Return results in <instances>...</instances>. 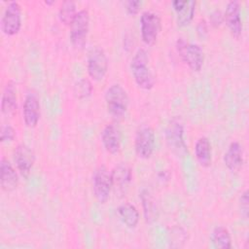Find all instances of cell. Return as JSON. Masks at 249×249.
I'll use <instances>...</instances> for the list:
<instances>
[{"label":"cell","instance_id":"obj_1","mask_svg":"<svg viewBox=\"0 0 249 249\" xmlns=\"http://www.w3.org/2000/svg\"><path fill=\"white\" fill-rule=\"evenodd\" d=\"M130 71L136 85L145 90L155 86V78L149 66V57L144 49H138L130 60Z\"/></svg>","mask_w":249,"mask_h":249},{"label":"cell","instance_id":"obj_2","mask_svg":"<svg viewBox=\"0 0 249 249\" xmlns=\"http://www.w3.org/2000/svg\"><path fill=\"white\" fill-rule=\"evenodd\" d=\"M105 103L108 113L115 119L123 118L127 112L129 97L120 84H112L105 91Z\"/></svg>","mask_w":249,"mask_h":249},{"label":"cell","instance_id":"obj_3","mask_svg":"<svg viewBox=\"0 0 249 249\" xmlns=\"http://www.w3.org/2000/svg\"><path fill=\"white\" fill-rule=\"evenodd\" d=\"M176 51L191 70L195 72L201 70L204 62V52L200 45L189 43L184 38H178L176 41Z\"/></svg>","mask_w":249,"mask_h":249},{"label":"cell","instance_id":"obj_4","mask_svg":"<svg viewBox=\"0 0 249 249\" xmlns=\"http://www.w3.org/2000/svg\"><path fill=\"white\" fill-rule=\"evenodd\" d=\"M165 140L169 150L177 157L187 154V145L184 140V124L179 117H173L165 129Z\"/></svg>","mask_w":249,"mask_h":249},{"label":"cell","instance_id":"obj_5","mask_svg":"<svg viewBox=\"0 0 249 249\" xmlns=\"http://www.w3.org/2000/svg\"><path fill=\"white\" fill-rule=\"evenodd\" d=\"M109 61L106 53L100 47H92L87 55V70L93 81H101L107 74Z\"/></svg>","mask_w":249,"mask_h":249},{"label":"cell","instance_id":"obj_6","mask_svg":"<svg viewBox=\"0 0 249 249\" xmlns=\"http://www.w3.org/2000/svg\"><path fill=\"white\" fill-rule=\"evenodd\" d=\"M113 189L111 171L105 165H99L92 175V191L99 203H106Z\"/></svg>","mask_w":249,"mask_h":249},{"label":"cell","instance_id":"obj_7","mask_svg":"<svg viewBox=\"0 0 249 249\" xmlns=\"http://www.w3.org/2000/svg\"><path fill=\"white\" fill-rule=\"evenodd\" d=\"M89 29V13L87 9L77 12L70 24V41L74 48L82 49L86 42Z\"/></svg>","mask_w":249,"mask_h":249},{"label":"cell","instance_id":"obj_8","mask_svg":"<svg viewBox=\"0 0 249 249\" xmlns=\"http://www.w3.org/2000/svg\"><path fill=\"white\" fill-rule=\"evenodd\" d=\"M161 29V19L159 14L153 11H145L140 16V34L142 41L148 45H154Z\"/></svg>","mask_w":249,"mask_h":249},{"label":"cell","instance_id":"obj_9","mask_svg":"<svg viewBox=\"0 0 249 249\" xmlns=\"http://www.w3.org/2000/svg\"><path fill=\"white\" fill-rule=\"evenodd\" d=\"M21 28V7L17 1H11L7 4L2 18L1 30L7 36H14Z\"/></svg>","mask_w":249,"mask_h":249},{"label":"cell","instance_id":"obj_10","mask_svg":"<svg viewBox=\"0 0 249 249\" xmlns=\"http://www.w3.org/2000/svg\"><path fill=\"white\" fill-rule=\"evenodd\" d=\"M156 135L154 129L149 125L139 127L134 137V150L138 158L147 160L154 153Z\"/></svg>","mask_w":249,"mask_h":249},{"label":"cell","instance_id":"obj_11","mask_svg":"<svg viewBox=\"0 0 249 249\" xmlns=\"http://www.w3.org/2000/svg\"><path fill=\"white\" fill-rule=\"evenodd\" d=\"M13 159L19 174L22 177L27 178L30 175L35 162V154L33 150L28 145L20 143L15 148Z\"/></svg>","mask_w":249,"mask_h":249},{"label":"cell","instance_id":"obj_12","mask_svg":"<svg viewBox=\"0 0 249 249\" xmlns=\"http://www.w3.org/2000/svg\"><path fill=\"white\" fill-rule=\"evenodd\" d=\"M224 21L228 26L232 37L238 39L243 30L240 3L236 0H231L227 4L226 10L223 13Z\"/></svg>","mask_w":249,"mask_h":249},{"label":"cell","instance_id":"obj_13","mask_svg":"<svg viewBox=\"0 0 249 249\" xmlns=\"http://www.w3.org/2000/svg\"><path fill=\"white\" fill-rule=\"evenodd\" d=\"M41 107L40 101L35 92H28L22 104V118L24 124L29 127H35L40 120Z\"/></svg>","mask_w":249,"mask_h":249},{"label":"cell","instance_id":"obj_14","mask_svg":"<svg viewBox=\"0 0 249 249\" xmlns=\"http://www.w3.org/2000/svg\"><path fill=\"white\" fill-rule=\"evenodd\" d=\"M101 142L107 153L111 155L119 154L121 150V132L114 124H106L101 132Z\"/></svg>","mask_w":249,"mask_h":249},{"label":"cell","instance_id":"obj_15","mask_svg":"<svg viewBox=\"0 0 249 249\" xmlns=\"http://www.w3.org/2000/svg\"><path fill=\"white\" fill-rule=\"evenodd\" d=\"M18 175L5 157L1 158L0 161V186L5 192H12L18 186Z\"/></svg>","mask_w":249,"mask_h":249},{"label":"cell","instance_id":"obj_16","mask_svg":"<svg viewBox=\"0 0 249 249\" xmlns=\"http://www.w3.org/2000/svg\"><path fill=\"white\" fill-rule=\"evenodd\" d=\"M224 163L231 172H237L244 160V151L242 145L237 141L230 143L227 151L224 154Z\"/></svg>","mask_w":249,"mask_h":249},{"label":"cell","instance_id":"obj_17","mask_svg":"<svg viewBox=\"0 0 249 249\" xmlns=\"http://www.w3.org/2000/svg\"><path fill=\"white\" fill-rule=\"evenodd\" d=\"M18 109L17 89L13 81H8L1 96V112L5 116H13Z\"/></svg>","mask_w":249,"mask_h":249},{"label":"cell","instance_id":"obj_18","mask_svg":"<svg viewBox=\"0 0 249 249\" xmlns=\"http://www.w3.org/2000/svg\"><path fill=\"white\" fill-rule=\"evenodd\" d=\"M141 204H142V209H143V214L146 223L152 224L158 220L159 217V209L157 205V201L151 192L149 190L143 189L139 195Z\"/></svg>","mask_w":249,"mask_h":249},{"label":"cell","instance_id":"obj_19","mask_svg":"<svg viewBox=\"0 0 249 249\" xmlns=\"http://www.w3.org/2000/svg\"><path fill=\"white\" fill-rule=\"evenodd\" d=\"M113 188L124 190L132 181V170L124 162H121L111 170Z\"/></svg>","mask_w":249,"mask_h":249},{"label":"cell","instance_id":"obj_20","mask_svg":"<svg viewBox=\"0 0 249 249\" xmlns=\"http://www.w3.org/2000/svg\"><path fill=\"white\" fill-rule=\"evenodd\" d=\"M195 157L202 167H209L212 162V149L209 139L205 136L199 137L195 144L194 148Z\"/></svg>","mask_w":249,"mask_h":249},{"label":"cell","instance_id":"obj_21","mask_svg":"<svg viewBox=\"0 0 249 249\" xmlns=\"http://www.w3.org/2000/svg\"><path fill=\"white\" fill-rule=\"evenodd\" d=\"M117 214L122 223L128 229H135L139 223L140 215L137 208L129 203L124 202L118 206Z\"/></svg>","mask_w":249,"mask_h":249},{"label":"cell","instance_id":"obj_22","mask_svg":"<svg viewBox=\"0 0 249 249\" xmlns=\"http://www.w3.org/2000/svg\"><path fill=\"white\" fill-rule=\"evenodd\" d=\"M210 240L214 247L218 249L231 248V236L229 230L223 226H218L213 229Z\"/></svg>","mask_w":249,"mask_h":249},{"label":"cell","instance_id":"obj_23","mask_svg":"<svg viewBox=\"0 0 249 249\" xmlns=\"http://www.w3.org/2000/svg\"><path fill=\"white\" fill-rule=\"evenodd\" d=\"M196 1L185 0L183 6L176 12L177 24L179 26H187L191 23L196 13Z\"/></svg>","mask_w":249,"mask_h":249},{"label":"cell","instance_id":"obj_24","mask_svg":"<svg viewBox=\"0 0 249 249\" xmlns=\"http://www.w3.org/2000/svg\"><path fill=\"white\" fill-rule=\"evenodd\" d=\"M77 12L78 11L76 9V4L74 1H71V0L63 1L58 9V18L60 22L70 26Z\"/></svg>","mask_w":249,"mask_h":249},{"label":"cell","instance_id":"obj_25","mask_svg":"<svg viewBox=\"0 0 249 249\" xmlns=\"http://www.w3.org/2000/svg\"><path fill=\"white\" fill-rule=\"evenodd\" d=\"M91 82L87 78H82L74 86V94L78 99H87L92 93Z\"/></svg>","mask_w":249,"mask_h":249},{"label":"cell","instance_id":"obj_26","mask_svg":"<svg viewBox=\"0 0 249 249\" xmlns=\"http://www.w3.org/2000/svg\"><path fill=\"white\" fill-rule=\"evenodd\" d=\"M16 138V129L11 124H2L0 130V139L2 143L12 142Z\"/></svg>","mask_w":249,"mask_h":249},{"label":"cell","instance_id":"obj_27","mask_svg":"<svg viewBox=\"0 0 249 249\" xmlns=\"http://www.w3.org/2000/svg\"><path fill=\"white\" fill-rule=\"evenodd\" d=\"M238 205L241 212V216L244 219L248 218V211H249V197H248V191L245 190L239 196Z\"/></svg>","mask_w":249,"mask_h":249},{"label":"cell","instance_id":"obj_28","mask_svg":"<svg viewBox=\"0 0 249 249\" xmlns=\"http://www.w3.org/2000/svg\"><path fill=\"white\" fill-rule=\"evenodd\" d=\"M209 21L213 27H219L224 22V15L222 11L219 9L212 11L209 16Z\"/></svg>","mask_w":249,"mask_h":249},{"label":"cell","instance_id":"obj_29","mask_svg":"<svg viewBox=\"0 0 249 249\" xmlns=\"http://www.w3.org/2000/svg\"><path fill=\"white\" fill-rule=\"evenodd\" d=\"M142 6V2L139 0H129L125 2V10L127 14L135 16L139 13Z\"/></svg>","mask_w":249,"mask_h":249},{"label":"cell","instance_id":"obj_30","mask_svg":"<svg viewBox=\"0 0 249 249\" xmlns=\"http://www.w3.org/2000/svg\"><path fill=\"white\" fill-rule=\"evenodd\" d=\"M208 28L205 20H200L196 25V32L200 37H205L208 33Z\"/></svg>","mask_w":249,"mask_h":249},{"label":"cell","instance_id":"obj_31","mask_svg":"<svg viewBox=\"0 0 249 249\" xmlns=\"http://www.w3.org/2000/svg\"><path fill=\"white\" fill-rule=\"evenodd\" d=\"M158 177H159V179L161 180V181H163V180H168L169 177H170V174H169V172H168L167 170H161V171H160V172L158 173Z\"/></svg>","mask_w":249,"mask_h":249},{"label":"cell","instance_id":"obj_32","mask_svg":"<svg viewBox=\"0 0 249 249\" xmlns=\"http://www.w3.org/2000/svg\"><path fill=\"white\" fill-rule=\"evenodd\" d=\"M53 3H54L53 0H52V1H48V0L45 1V4H46V5H52V4H53Z\"/></svg>","mask_w":249,"mask_h":249}]
</instances>
